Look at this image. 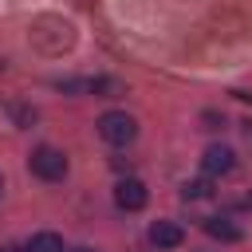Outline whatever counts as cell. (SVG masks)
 <instances>
[{
  "mask_svg": "<svg viewBox=\"0 0 252 252\" xmlns=\"http://www.w3.org/2000/svg\"><path fill=\"white\" fill-rule=\"evenodd\" d=\"M181 240H185V232H181L173 220H154V224H150V244H154V248H177Z\"/></svg>",
  "mask_w": 252,
  "mask_h": 252,
  "instance_id": "obj_5",
  "label": "cell"
},
{
  "mask_svg": "<svg viewBox=\"0 0 252 252\" xmlns=\"http://www.w3.org/2000/svg\"><path fill=\"white\" fill-rule=\"evenodd\" d=\"M146 201H150V193H146V185L138 177H122L114 185V205L122 213H138V209H146Z\"/></svg>",
  "mask_w": 252,
  "mask_h": 252,
  "instance_id": "obj_3",
  "label": "cell"
},
{
  "mask_svg": "<svg viewBox=\"0 0 252 252\" xmlns=\"http://www.w3.org/2000/svg\"><path fill=\"white\" fill-rule=\"evenodd\" d=\"M94 126H98V138L110 142V146H130L138 138V118L126 114V110H106Z\"/></svg>",
  "mask_w": 252,
  "mask_h": 252,
  "instance_id": "obj_1",
  "label": "cell"
},
{
  "mask_svg": "<svg viewBox=\"0 0 252 252\" xmlns=\"http://www.w3.org/2000/svg\"><path fill=\"white\" fill-rule=\"evenodd\" d=\"M201 169H205L209 177H220V173H232V169H236V154H232L228 146H209V150L201 154Z\"/></svg>",
  "mask_w": 252,
  "mask_h": 252,
  "instance_id": "obj_4",
  "label": "cell"
},
{
  "mask_svg": "<svg viewBox=\"0 0 252 252\" xmlns=\"http://www.w3.org/2000/svg\"><path fill=\"white\" fill-rule=\"evenodd\" d=\"M28 165H32V173L43 177V181L67 177V158H63V150H55V146H35L32 158H28Z\"/></svg>",
  "mask_w": 252,
  "mask_h": 252,
  "instance_id": "obj_2",
  "label": "cell"
},
{
  "mask_svg": "<svg viewBox=\"0 0 252 252\" xmlns=\"http://www.w3.org/2000/svg\"><path fill=\"white\" fill-rule=\"evenodd\" d=\"M181 197H185V201H205V197H213V185H209L205 177H201V181H185V185H181Z\"/></svg>",
  "mask_w": 252,
  "mask_h": 252,
  "instance_id": "obj_8",
  "label": "cell"
},
{
  "mask_svg": "<svg viewBox=\"0 0 252 252\" xmlns=\"http://www.w3.org/2000/svg\"><path fill=\"white\" fill-rule=\"evenodd\" d=\"M24 252H67V248H63L59 232H32L28 244H24Z\"/></svg>",
  "mask_w": 252,
  "mask_h": 252,
  "instance_id": "obj_6",
  "label": "cell"
},
{
  "mask_svg": "<svg viewBox=\"0 0 252 252\" xmlns=\"http://www.w3.org/2000/svg\"><path fill=\"white\" fill-rule=\"evenodd\" d=\"M67 252H98V248H91V244H79V248H67Z\"/></svg>",
  "mask_w": 252,
  "mask_h": 252,
  "instance_id": "obj_9",
  "label": "cell"
},
{
  "mask_svg": "<svg viewBox=\"0 0 252 252\" xmlns=\"http://www.w3.org/2000/svg\"><path fill=\"white\" fill-rule=\"evenodd\" d=\"M205 232H209L213 240H228V244L240 240V228H236L228 217H209V220H205Z\"/></svg>",
  "mask_w": 252,
  "mask_h": 252,
  "instance_id": "obj_7",
  "label": "cell"
}]
</instances>
